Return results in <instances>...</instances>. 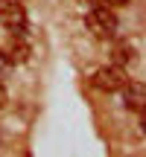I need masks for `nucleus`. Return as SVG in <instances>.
Here are the masks:
<instances>
[{
	"mask_svg": "<svg viewBox=\"0 0 146 157\" xmlns=\"http://www.w3.org/2000/svg\"><path fill=\"white\" fill-rule=\"evenodd\" d=\"M0 23H3L9 32L21 35L26 29V9L15 0H0Z\"/></svg>",
	"mask_w": 146,
	"mask_h": 157,
	"instance_id": "nucleus-3",
	"label": "nucleus"
},
{
	"mask_svg": "<svg viewBox=\"0 0 146 157\" xmlns=\"http://www.w3.org/2000/svg\"><path fill=\"white\" fill-rule=\"evenodd\" d=\"M123 90H126V105H129L132 111H143V105H146V87H143V82L140 84H129V82H126Z\"/></svg>",
	"mask_w": 146,
	"mask_h": 157,
	"instance_id": "nucleus-5",
	"label": "nucleus"
},
{
	"mask_svg": "<svg viewBox=\"0 0 146 157\" xmlns=\"http://www.w3.org/2000/svg\"><path fill=\"white\" fill-rule=\"evenodd\" d=\"M6 105V90H3V84H0V108Z\"/></svg>",
	"mask_w": 146,
	"mask_h": 157,
	"instance_id": "nucleus-8",
	"label": "nucleus"
},
{
	"mask_svg": "<svg viewBox=\"0 0 146 157\" xmlns=\"http://www.w3.org/2000/svg\"><path fill=\"white\" fill-rule=\"evenodd\" d=\"M105 3H108V6H126L129 0H105Z\"/></svg>",
	"mask_w": 146,
	"mask_h": 157,
	"instance_id": "nucleus-7",
	"label": "nucleus"
},
{
	"mask_svg": "<svg viewBox=\"0 0 146 157\" xmlns=\"http://www.w3.org/2000/svg\"><path fill=\"white\" fill-rule=\"evenodd\" d=\"M111 56H114V64H120V67H123V64L132 58V52H129V44H117Z\"/></svg>",
	"mask_w": 146,
	"mask_h": 157,
	"instance_id": "nucleus-6",
	"label": "nucleus"
},
{
	"mask_svg": "<svg viewBox=\"0 0 146 157\" xmlns=\"http://www.w3.org/2000/svg\"><path fill=\"white\" fill-rule=\"evenodd\" d=\"M85 26L99 38H111V35H117V15L105 6H96L85 15Z\"/></svg>",
	"mask_w": 146,
	"mask_h": 157,
	"instance_id": "nucleus-1",
	"label": "nucleus"
},
{
	"mask_svg": "<svg viewBox=\"0 0 146 157\" xmlns=\"http://www.w3.org/2000/svg\"><path fill=\"white\" fill-rule=\"evenodd\" d=\"M3 58H6L9 64H23V61L29 58V44H26V41H21V38L9 41L6 50H3Z\"/></svg>",
	"mask_w": 146,
	"mask_h": 157,
	"instance_id": "nucleus-4",
	"label": "nucleus"
},
{
	"mask_svg": "<svg viewBox=\"0 0 146 157\" xmlns=\"http://www.w3.org/2000/svg\"><path fill=\"white\" fill-rule=\"evenodd\" d=\"M126 82H129V78H126L120 64L99 67V70H94V76H91V84H94L96 90H102V93H117V90H123Z\"/></svg>",
	"mask_w": 146,
	"mask_h": 157,
	"instance_id": "nucleus-2",
	"label": "nucleus"
}]
</instances>
